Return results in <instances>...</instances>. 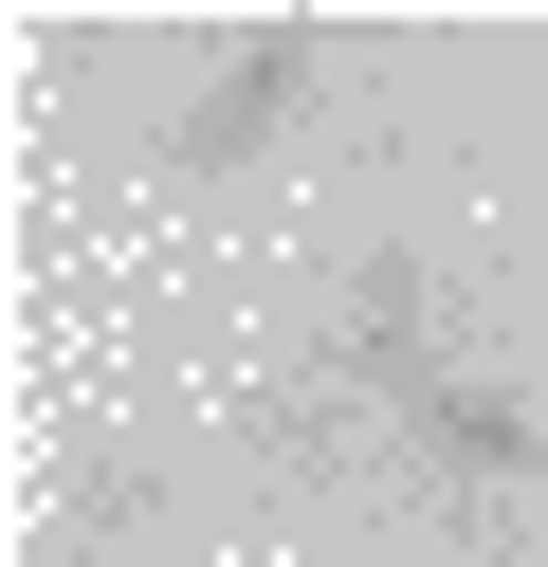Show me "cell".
I'll return each instance as SVG.
<instances>
[{"label": "cell", "mask_w": 548, "mask_h": 567, "mask_svg": "<svg viewBox=\"0 0 548 567\" xmlns=\"http://www.w3.org/2000/svg\"><path fill=\"white\" fill-rule=\"evenodd\" d=\"M348 367L384 384V403L438 367V330H421V257H365V275H348Z\"/></svg>", "instance_id": "obj_3"}, {"label": "cell", "mask_w": 548, "mask_h": 567, "mask_svg": "<svg viewBox=\"0 0 548 567\" xmlns=\"http://www.w3.org/2000/svg\"><path fill=\"white\" fill-rule=\"evenodd\" d=\"M402 440H421V476H475V494L548 476V403H530V384H494V367H457V348L402 384Z\"/></svg>", "instance_id": "obj_2"}, {"label": "cell", "mask_w": 548, "mask_h": 567, "mask_svg": "<svg viewBox=\"0 0 548 567\" xmlns=\"http://www.w3.org/2000/svg\"><path fill=\"white\" fill-rule=\"evenodd\" d=\"M311 92H329V38H311V19H256V38L201 74V111L165 128V184H238L256 147H292V111H311Z\"/></svg>", "instance_id": "obj_1"}]
</instances>
